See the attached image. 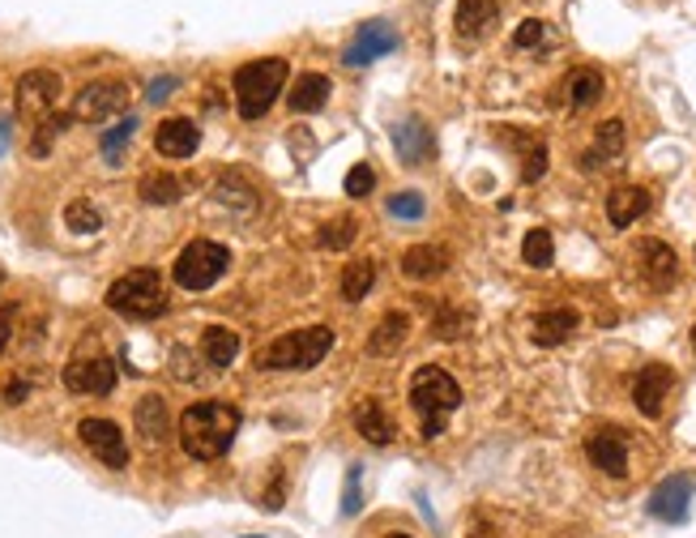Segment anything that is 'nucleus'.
I'll return each instance as SVG.
<instances>
[{"mask_svg": "<svg viewBox=\"0 0 696 538\" xmlns=\"http://www.w3.org/2000/svg\"><path fill=\"white\" fill-rule=\"evenodd\" d=\"M240 432V411L231 402H192L180 414V444L197 462H219Z\"/></svg>", "mask_w": 696, "mask_h": 538, "instance_id": "nucleus-1", "label": "nucleus"}, {"mask_svg": "<svg viewBox=\"0 0 696 538\" xmlns=\"http://www.w3.org/2000/svg\"><path fill=\"white\" fill-rule=\"evenodd\" d=\"M329 350H334V329L313 325V329H295V334L274 338L256 355V368H265V372H308Z\"/></svg>", "mask_w": 696, "mask_h": 538, "instance_id": "nucleus-2", "label": "nucleus"}, {"mask_svg": "<svg viewBox=\"0 0 696 538\" xmlns=\"http://www.w3.org/2000/svg\"><path fill=\"white\" fill-rule=\"evenodd\" d=\"M107 308L120 313L128 320H155L167 313V286H162V274L150 270V265H137L128 270L125 278L107 286Z\"/></svg>", "mask_w": 696, "mask_h": 538, "instance_id": "nucleus-3", "label": "nucleus"}, {"mask_svg": "<svg viewBox=\"0 0 696 538\" xmlns=\"http://www.w3.org/2000/svg\"><path fill=\"white\" fill-rule=\"evenodd\" d=\"M411 407L423 414V436H441L449 414L462 407V384L449 377L444 368H419L411 377Z\"/></svg>", "mask_w": 696, "mask_h": 538, "instance_id": "nucleus-4", "label": "nucleus"}, {"mask_svg": "<svg viewBox=\"0 0 696 538\" xmlns=\"http://www.w3.org/2000/svg\"><path fill=\"white\" fill-rule=\"evenodd\" d=\"M286 82V61L283 56H265V61H249L235 68L231 91H235V107L244 120H261Z\"/></svg>", "mask_w": 696, "mask_h": 538, "instance_id": "nucleus-5", "label": "nucleus"}, {"mask_svg": "<svg viewBox=\"0 0 696 538\" xmlns=\"http://www.w3.org/2000/svg\"><path fill=\"white\" fill-rule=\"evenodd\" d=\"M226 265H231V253L222 244H214V240H192L189 249L176 256L171 278H176V286H184V291H210L226 274Z\"/></svg>", "mask_w": 696, "mask_h": 538, "instance_id": "nucleus-6", "label": "nucleus"}, {"mask_svg": "<svg viewBox=\"0 0 696 538\" xmlns=\"http://www.w3.org/2000/svg\"><path fill=\"white\" fill-rule=\"evenodd\" d=\"M56 103H61V73L52 68H31L18 77V91H13V107L22 120L43 125L48 116H56Z\"/></svg>", "mask_w": 696, "mask_h": 538, "instance_id": "nucleus-7", "label": "nucleus"}, {"mask_svg": "<svg viewBox=\"0 0 696 538\" xmlns=\"http://www.w3.org/2000/svg\"><path fill=\"white\" fill-rule=\"evenodd\" d=\"M128 112V86L120 77H98L91 86H82L73 98V120L82 125H98V120H112V116H125Z\"/></svg>", "mask_w": 696, "mask_h": 538, "instance_id": "nucleus-8", "label": "nucleus"}, {"mask_svg": "<svg viewBox=\"0 0 696 538\" xmlns=\"http://www.w3.org/2000/svg\"><path fill=\"white\" fill-rule=\"evenodd\" d=\"M64 389L82 398H107L116 389V363L103 350H82L64 363Z\"/></svg>", "mask_w": 696, "mask_h": 538, "instance_id": "nucleus-9", "label": "nucleus"}, {"mask_svg": "<svg viewBox=\"0 0 696 538\" xmlns=\"http://www.w3.org/2000/svg\"><path fill=\"white\" fill-rule=\"evenodd\" d=\"M77 441L86 444L103 466H112V471H125L128 466L125 432H120L112 419H82V423H77Z\"/></svg>", "mask_w": 696, "mask_h": 538, "instance_id": "nucleus-10", "label": "nucleus"}, {"mask_svg": "<svg viewBox=\"0 0 696 538\" xmlns=\"http://www.w3.org/2000/svg\"><path fill=\"white\" fill-rule=\"evenodd\" d=\"M389 52H398V31L389 27V22H363L355 39L347 43V52H342V64L347 68H363V64L380 61V56H389Z\"/></svg>", "mask_w": 696, "mask_h": 538, "instance_id": "nucleus-11", "label": "nucleus"}, {"mask_svg": "<svg viewBox=\"0 0 696 538\" xmlns=\"http://www.w3.org/2000/svg\"><path fill=\"white\" fill-rule=\"evenodd\" d=\"M671 384H675V372H671L666 363H650V368H641L636 380H633L636 411L645 414V419H658V414H663L666 393H671Z\"/></svg>", "mask_w": 696, "mask_h": 538, "instance_id": "nucleus-12", "label": "nucleus"}, {"mask_svg": "<svg viewBox=\"0 0 696 538\" xmlns=\"http://www.w3.org/2000/svg\"><path fill=\"white\" fill-rule=\"evenodd\" d=\"M586 457L599 466L602 475H624L629 471V441H624V432L620 428H602L594 432L590 441H586Z\"/></svg>", "mask_w": 696, "mask_h": 538, "instance_id": "nucleus-13", "label": "nucleus"}, {"mask_svg": "<svg viewBox=\"0 0 696 538\" xmlns=\"http://www.w3.org/2000/svg\"><path fill=\"white\" fill-rule=\"evenodd\" d=\"M693 487H696L693 475H671L666 483L654 487L650 513H654L658 521H684V517H688V500H693Z\"/></svg>", "mask_w": 696, "mask_h": 538, "instance_id": "nucleus-14", "label": "nucleus"}, {"mask_svg": "<svg viewBox=\"0 0 696 538\" xmlns=\"http://www.w3.org/2000/svg\"><path fill=\"white\" fill-rule=\"evenodd\" d=\"M197 146H201V128L192 125V120H184V116L162 120L159 133H155V150H159L162 159H189Z\"/></svg>", "mask_w": 696, "mask_h": 538, "instance_id": "nucleus-15", "label": "nucleus"}, {"mask_svg": "<svg viewBox=\"0 0 696 538\" xmlns=\"http://www.w3.org/2000/svg\"><path fill=\"white\" fill-rule=\"evenodd\" d=\"M393 150H398V159L407 162V167H419V162H428L436 155V141H432L428 125L419 116H411V120H402V125L393 128Z\"/></svg>", "mask_w": 696, "mask_h": 538, "instance_id": "nucleus-16", "label": "nucleus"}, {"mask_svg": "<svg viewBox=\"0 0 696 538\" xmlns=\"http://www.w3.org/2000/svg\"><path fill=\"white\" fill-rule=\"evenodd\" d=\"M641 278L650 283V291H671L675 278H679V256L658 240H650L645 253H641Z\"/></svg>", "mask_w": 696, "mask_h": 538, "instance_id": "nucleus-17", "label": "nucleus"}, {"mask_svg": "<svg viewBox=\"0 0 696 538\" xmlns=\"http://www.w3.org/2000/svg\"><path fill=\"white\" fill-rule=\"evenodd\" d=\"M407 338H411V317L407 313H384L377 329L368 334V355L389 359V355H398V350L407 347Z\"/></svg>", "mask_w": 696, "mask_h": 538, "instance_id": "nucleus-18", "label": "nucleus"}, {"mask_svg": "<svg viewBox=\"0 0 696 538\" xmlns=\"http://www.w3.org/2000/svg\"><path fill=\"white\" fill-rule=\"evenodd\" d=\"M650 189H636V184H624V189H615L611 197H607V219H611V226H633L641 214H650Z\"/></svg>", "mask_w": 696, "mask_h": 538, "instance_id": "nucleus-19", "label": "nucleus"}, {"mask_svg": "<svg viewBox=\"0 0 696 538\" xmlns=\"http://www.w3.org/2000/svg\"><path fill=\"white\" fill-rule=\"evenodd\" d=\"M577 325H581L577 308H547V313L535 317V329H530V334H535L538 347H560L565 338L577 334Z\"/></svg>", "mask_w": 696, "mask_h": 538, "instance_id": "nucleus-20", "label": "nucleus"}, {"mask_svg": "<svg viewBox=\"0 0 696 538\" xmlns=\"http://www.w3.org/2000/svg\"><path fill=\"white\" fill-rule=\"evenodd\" d=\"M133 423H137L141 441L162 444V441H167V428H171V414H167V402H162L159 393H146V398H141V402L133 407Z\"/></svg>", "mask_w": 696, "mask_h": 538, "instance_id": "nucleus-21", "label": "nucleus"}, {"mask_svg": "<svg viewBox=\"0 0 696 538\" xmlns=\"http://www.w3.org/2000/svg\"><path fill=\"white\" fill-rule=\"evenodd\" d=\"M334 98V82L325 77V73H304L299 82H295V91H291V112H299V116H313V112H320L325 103Z\"/></svg>", "mask_w": 696, "mask_h": 538, "instance_id": "nucleus-22", "label": "nucleus"}, {"mask_svg": "<svg viewBox=\"0 0 696 538\" xmlns=\"http://www.w3.org/2000/svg\"><path fill=\"white\" fill-rule=\"evenodd\" d=\"M496 18H500L496 0H462L457 4V34L462 39H483V34L496 27Z\"/></svg>", "mask_w": 696, "mask_h": 538, "instance_id": "nucleus-23", "label": "nucleus"}, {"mask_svg": "<svg viewBox=\"0 0 696 538\" xmlns=\"http://www.w3.org/2000/svg\"><path fill=\"white\" fill-rule=\"evenodd\" d=\"M444 270H449V253L436 249V244H414V249H407V256H402V274L414 278V283L436 278Z\"/></svg>", "mask_w": 696, "mask_h": 538, "instance_id": "nucleus-24", "label": "nucleus"}, {"mask_svg": "<svg viewBox=\"0 0 696 538\" xmlns=\"http://www.w3.org/2000/svg\"><path fill=\"white\" fill-rule=\"evenodd\" d=\"M355 428H359V436L372 444H393V436H398V428H393V419L380 411V402H359L355 407Z\"/></svg>", "mask_w": 696, "mask_h": 538, "instance_id": "nucleus-25", "label": "nucleus"}, {"mask_svg": "<svg viewBox=\"0 0 696 538\" xmlns=\"http://www.w3.org/2000/svg\"><path fill=\"white\" fill-rule=\"evenodd\" d=\"M624 155V125L620 120H607V125H599V133H594V150L581 159V167L586 171H599V162H611Z\"/></svg>", "mask_w": 696, "mask_h": 538, "instance_id": "nucleus-26", "label": "nucleus"}, {"mask_svg": "<svg viewBox=\"0 0 696 538\" xmlns=\"http://www.w3.org/2000/svg\"><path fill=\"white\" fill-rule=\"evenodd\" d=\"M201 347H205V359H210L214 368H231V363L240 359V334L226 329V325H214V329H205Z\"/></svg>", "mask_w": 696, "mask_h": 538, "instance_id": "nucleus-27", "label": "nucleus"}, {"mask_svg": "<svg viewBox=\"0 0 696 538\" xmlns=\"http://www.w3.org/2000/svg\"><path fill=\"white\" fill-rule=\"evenodd\" d=\"M137 197H141L146 205H176V201L184 197V184H180L176 176H167V171H150V176H141Z\"/></svg>", "mask_w": 696, "mask_h": 538, "instance_id": "nucleus-28", "label": "nucleus"}, {"mask_svg": "<svg viewBox=\"0 0 696 538\" xmlns=\"http://www.w3.org/2000/svg\"><path fill=\"white\" fill-rule=\"evenodd\" d=\"M602 98V73L599 68H577L569 77V103L581 112V107H594Z\"/></svg>", "mask_w": 696, "mask_h": 538, "instance_id": "nucleus-29", "label": "nucleus"}, {"mask_svg": "<svg viewBox=\"0 0 696 538\" xmlns=\"http://www.w3.org/2000/svg\"><path fill=\"white\" fill-rule=\"evenodd\" d=\"M372 283H377V265H372V261H355V265L342 270V299L359 304V299L372 291Z\"/></svg>", "mask_w": 696, "mask_h": 538, "instance_id": "nucleus-30", "label": "nucleus"}, {"mask_svg": "<svg viewBox=\"0 0 696 538\" xmlns=\"http://www.w3.org/2000/svg\"><path fill=\"white\" fill-rule=\"evenodd\" d=\"M133 133H137V120H133V116H125L120 125H112L107 133H103V159L112 162V167L125 162V150H128V141H133Z\"/></svg>", "mask_w": 696, "mask_h": 538, "instance_id": "nucleus-31", "label": "nucleus"}, {"mask_svg": "<svg viewBox=\"0 0 696 538\" xmlns=\"http://www.w3.org/2000/svg\"><path fill=\"white\" fill-rule=\"evenodd\" d=\"M551 256H556L551 231H542V226L526 231V240H521V261H526V265H535V270H542V265H551Z\"/></svg>", "mask_w": 696, "mask_h": 538, "instance_id": "nucleus-32", "label": "nucleus"}, {"mask_svg": "<svg viewBox=\"0 0 696 538\" xmlns=\"http://www.w3.org/2000/svg\"><path fill=\"white\" fill-rule=\"evenodd\" d=\"M214 201H222V205H240V210H249V205L256 201V192L249 189V180H244V176H235V171H231V176H222L219 184H214Z\"/></svg>", "mask_w": 696, "mask_h": 538, "instance_id": "nucleus-33", "label": "nucleus"}, {"mask_svg": "<svg viewBox=\"0 0 696 538\" xmlns=\"http://www.w3.org/2000/svg\"><path fill=\"white\" fill-rule=\"evenodd\" d=\"M64 226H68L73 235H95L98 226H103V219H98V210L91 201H68V205H64Z\"/></svg>", "mask_w": 696, "mask_h": 538, "instance_id": "nucleus-34", "label": "nucleus"}, {"mask_svg": "<svg viewBox=\"0 0 696 538\" xmlns=\"http://www.w3.org/2000/svg\"><path fill=\"white\" fill-rule=\"evenodd\" d=\"M466 325H471L466 313H457L453 304H441V308H436V317H432V334H436L441 342H457V338L466 334Z\"/></svg>", "mask_w": 696, "mask_h": 538, "instance_id": "nucleus-35", "label": "nucleus"}, {"mask_svg": "<svg viewBox=\"0 0 696 538\" xmlns=\"http://www.w3.org/2000/svg\"><path fill=\"white\" fill-rule=\"evenodd\" d=\"M355 219L350 214H342V219H334L329 226H320V249H329V253H342V249H350L355 244Z\"/></svg>", "mask_w": 696, "mask_h": 538, "instance_id": "nucleus-36", "label": "nucleus"}, {"mask_svg": "<svg viewBox=\"0 0 696 538\" xmlns=\"http://www.w3.org/2000/svg\"><path fill=\"white\" fill-rule=\"evenodd\" d=\"M389 214L402 222H419L423 214H428V205H423L419 192H393V197H389Z\"/></svg>", "mask_w": 696, "mask_h": 538, "instance_id": "nucleus-37", "label": "nucleus"}, {"mask_svg": "<svg viewBox=\"0 0 696 538\" xmlns=\"http://www.w3.org/2000/svg\"><path fill=\"white\" fill-rule=\"evenodd\" d=\"M547 39H551V27L530 18V22H521V27L513 31V48H542Z\"/></svg>", "mask_w": 696, "mask_h": 538, "instance_id": "nucleus-38", "label": "nucleus"}, {"mask_svg": "<svg viewBox=\"0 0 696 538\" xmlns=\"http://www.w3.org/2000/svg\"><path fill=\"white\" fill-rule=\"evenodd\" d=\"M547 171V146L542 141H526V167H521V180L526 184H538Z\"/></svg>", "mask_w": 696, "mask_h": 538, "instance_id": "nucleus-39", "label": "nucleus"}, {"mask_svg": "<svg viewBox=\"0 0 696 538\" xmlns=\"http://www.w3.org/2000/svg\"><path fill=\"white\" fill-rule=\"evenodd\" d=\"M359 483H363V466H350V471H347V487H342V517H355V513L363 508Z\"/></svg>", "mask_w": 696, "mask_h": 538, "instance_id": "nucleus-40", "label": "nucleus"}, {"mask_svg": "<svg viewBox=\"0 0 696 538\" xmlns=\"http://www.w3.org/2000/svg\"><path fill=\"white\" fill-rule=\"evenodd\" d=\"M372 189H377V171H372L368 162L350 167V171H347V197H368Z\"/></svg>", "mask_w": 696, "mask_h": 538, "instance_id": "nucleus-41", "label": "nucleus"}, {"mask_svg": "<svg viewBox=\"0 0 696 538\" xmlns=\"http://www.w3.org/2000/svg\"><path fill=\"white\" fill-rule=\"evenodd\" d=\"M171 368H176V377L180 380L197 377V359H189V350H176V355H171Z\"/></svg>", "mask_w": 696, "mask_h": 538, "instance_id": "nucleus-42", "label": "nucleus"}, {"mask_svg": "<svg viewBox=\"0 0 696 538\" xmlns=\"http://www.w3.org/2000/svg\"><path fill=\"white\" fill-rule=\"evenodd\" d=\"M171 91H176V77H155V82H150V91H146V98H150V103H162Z\"/></svg>", "mask_w": 696, "mask_h": 538, "instance_id": "nucleus-43", "label": "nucleus"}, {"mask_svg": "<svg viewBox=\"0 0 696 538\" xmlns=\"http://www.w3.org/2000/svg\"><path fill=\"white\" fill-rule=\"evenodd\" d=\"M9 146H13V116H0V159L9 155Z\"/></svg>", "mask_w": 696, "mask_h": 538, "instance_id": "nucleus-44", "label": "nucleus"}, {"mask_svg": "<svg viewBox=\"0 0 696 538\" xmlns=\"http://www.w3.org/2000/svg\"><path fill=\"white\" fill-rule=\"evenodd\" d=\"M9 338H13V325H9V313H0V350L9 347Z\"/></svg>", "mask_w": 696, "mask_h": 538, "instance_id": "nucleus-45", "label": "nucleus"}, {"mask_svg": "<svg viewBox=\"0 0 696 538\" xmlns=\"http://www.w3.org/2000/svg\"><path fill=\"white\" fill-rule=\"evenodd\" d=\"M22 398H27V384H22V380H18V384H9V389H4V402H22Z\"/></svg>", "mask_w": 696, "mask_h": 538, "instance_id": "nucleus-46", "label": "nucleus"}, {"mask_svg": "<svg viewBox=\"0 0 696 538\" xmlns=\"http://www.w3.org/2000/svg\"><path fill=\"white\" fill-rule=\"evenodd\" d=\"M693 350H696V325H693Z\"/></svg>", "mask_w": 696, "mask_h": 538, "instance_id": "nucleus-47", "label": "nucleus"}, {"mask_svg": "<svg viewBox=\"0 0 696 538\" xmlns=\"http://www.w3.org/2000/svg\"><path fill=\"white\" fill-rule=\"evenodd\" d=\"M389 538H411V535H389Z\"/></svg>", "mask_w": 696, "mask_h": 538, "instance_id": "nucleus-48", "label": "nucleus"}, {"mask_svg": "<svg viewBox=\"0 0 696 538\" xmlns=\"http://www.w3.org/2000/svg\"><path fill=\"white\" fill-rule=\"evenodd\" d=\"M0 283H4V270H0Z\"/></svg>", "mask_w": 696, "mask_h": 538, "instance_id": "nucleus-49", "label": "nucleus"}, {"mask_svg": "<svg viewBox=\"0 0 696 538\" xmlns=\"http://www.w3.org/2000/svg\"><path fill=\"white\" fill-rule=\"evenodd\" d=\"M483 538H487V535H483Z\"/></svg>", "mask_w": 696, "mask_h": 538, "instance_id": "nucleus-50", "label": "nucleus"}]
</instances>
